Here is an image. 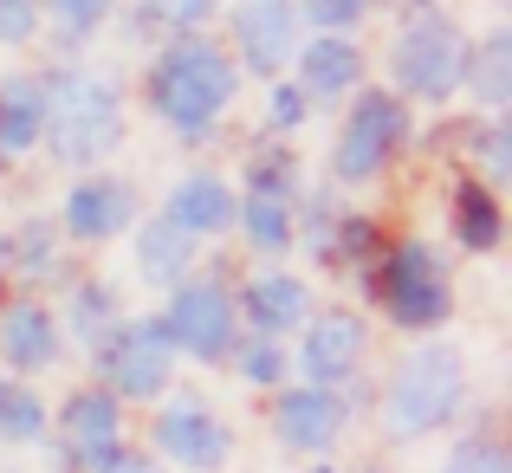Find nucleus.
I'll use <instances>...</instances> for the list:
<instances>
[{"label": "nucleus", "mask_w": 512, "mask_h": 473, "mask_svg": "<svg viewBox=\"0 0 512 473\" xmlns=\"http://www.w3.org/2000/svg\"><path fill=\"white\" fill-rule=\"evenodd\" d=\"M234 98H240V65L214 33L156 39L150 65H143V104L156 124H169L182 143H201L221 130Z\"/></svg>", "instance_id": "1"}, {"label": "nucleus", "mask_w": 512, "mask_h": 473, "mask_svg": "<svg viewBox=\"0 0 512 473\" xmlns=\"http://www.w3.org/2000/svg\"><path fill=\"white\" fill-rule=\"evenodd\" d=\"M39 85H46V137H39V150L52 162L91 175L124 150L130 111H124L117 78H104L98 65H85V59H59V65L39 72Z\"/></svg>", "instance_id": "2"}, {"label": "nucleus", "mask_w": 512, "mask_h": 473, "mask_svg": "<svg viewBox=\"0 0 512 473\" xmlns=\"http://www.w3.org/2000/svg\"><path fill=\"white\" fill-rule=\"evenodd\" d=\"M383 65H389V91L402 104H454L467 78V26L435 0H415L402 13L396 39H389Z\"/></svg>", "instance_id": "3"}, {"label": "nucleus", "mask_w": 512, "mask_h": 473, "mask_svg": "<svg viewBox=\"0 0 512 473\" xmlns=\"http://www.w3.org/2000/svg\"><path fill=\"white\" fill-rule=\"evenodd\" d=\"M461 409H467V363L454 344H415L383 383L389 441H428L461 422Z\"/></svg>", "instance_id": "4"}, {"label": "nucleus", "mask_w": 512, "mask_h": 473, "mask_svg": "<svg viewBox=\"0 0 512 473\" xmlns=\"http://www.w3.org/2000/svg\"><path fill=\"white\" fill-rule=\"evenodd\" d=\"M363 292H370V305H383L396 331H441L454 318V273L435 240H389Z\"/></svg>", "instance_id": "5"}, {"label": "nucleus", "mask_w": 512, "mask_h": 473, "mask_svg": "<svg viewBox=\"0 0 512 473\" xmlns=\"http://www.w3.org/2000/svg\"><path fill=\"white\" fill-rule=\"evenodd\" d=\"M415 143V104H402L389 85H357L344 98V124L331 143V182L363 188L396 169V156Z\"/></svg>", "instance_id": "6"}, {"label": "nucleus", "mask_w": 512, "mask_h": 473, "mask_svg": "<svg viewBox=\"0 0 512 473\" xmlns=\"http://www.w3.org/2000/svg\"><path fill=\"white\" fill-rule=\"evenodd\" d=\"M175 363L182 357H175L163 318H117L91 344V376L117 402H163L169 383H175Z\"/></svg>", "instance_id": "7"}, {"label": "nucleus", "mask_w": 512, "mask_h": 473, "mask_svg": "<svg viewBox=\"0 0 512 473\" xmlns=\"http://www.w3.org/2000/svg\"><path fill=\"white\" fill-rule=\"evenodd\" d=\"M163 331L175 344V357H195V363H227L240 344V312H234V286L221 273H188L182 286L169 292Z\"/></svg>", "instance_id": "8"}, {"label": "nucleus", "mask_w": 512, "mask_h": 473, "mask_svg": "<svg viewBox=\"0 0 512 473\" xmlns=\"http://www.w3.org/2000/svg\"><path fill=\"white\" fill-rule=\"evenodd\" d=\"M46 428H52V448H59V467L65 473H104L117 454L130 448V435H124V402L104 396L98 383L72 389V396L52 409Z\"/></svg>", "instance_id": "9"}, {"label": "nucleus", "mask_w": 512, "mask_h": 473, "mask_svg": "<svg viewBox=\"0 0 512 473\" xmlns=\"http://www.w3.org/2000/svg\"><path fill=\"white\" fill-rule=\"evenodd\" d=\"M150 454L182 473H221L234 461V422L201 396H169L150 415Z\"/></svg>", "instance_id": "10"}, {"label": "nucleus", "mask_w": 512, "mask_h": 473, "mask_svg": "<svg viewBox=\"0 0 512 473\" xmlns=\"http://www.w3.org/2000/svg\"><path fill=\"white\" fill-rule=\"evenodd\" d=\"M299 39H305L299 0H234V7H227V39L221 46L234 52L240 78H260V85L286 78Z\"/></svg>", "instance_id": "11"}, {"label": "nucleus", "mask_w": 512, "mask_h": 473, "mask_svg": "<svg viewBox=\"0 0 512 473\" xmlns=\"http://www.w3.org/2000/svg\"><path fill=\"white\" fill-rule=\"evenodd\" d=\"M363 357H370V324L363 312H344V305H325L299 324V350H292V376L318 389H357Z\"/></svg>", "instance_id": "12"}, {"label": "nucleus", "mask_w": 512, "mask_h": 473, "mask_svg": "<svg viewBox=\"0 0 512 473\" xmlns=\"http://www.w3.org/2000/svg\"><path fill=\"white\" fill-rule=\"evenodd\" d=\"M350 409H357V389H318V383H286L273 389V435L286 454L318 461L344 441Z\"/></svg>", "instance_id": "13"}, {"label": "nucleus", "mask_w": 512, "mask_h": 473, "mask_svg": "<svg viewBox=\"0 0 512 473\" xmlns=\"http://www.w3.org/2000/svg\"><path fill=\"white\" fill-rule=\"evenodd\" d=\"M137 221H143L137 188H130L124 175H104V169L78 175V182L65 188V201H59V234L78 240V247H104V240L130 234Z\"/></svg>", "instance_id": "14"}, {"label": "nucleus", "mask_w": 512, "mask_h": 473, "mask_svg": "<svg viewBox=\"0 0 512 473\" xmlns=\"http://www.w3.org/2000/svg\"><path fill=\"white\" fill-rule=\"evenodd\" d=\"M286 72H292V85H299V98L318 111V104H344L350 91L370 78V59H363L357 33H305Z\"/></svg>", "instance_id": "15"}, {"label": "nucleus", "mask_w": 512, "mask_h": 473, "mask_svg": "<svg viewBox=\"0 0 512 473\" xmlns=\"http://www.w3.org/2000/svg\"><path fill=\"white\" fill-rule=\"evenodd\" d=\"M59 357H65V331H59V312H52L39 292L0 299V363H7L20 383L59 370Z\"/></svg>", "instance_id": "16"}, {"label": "nucleus", "mask_w": 512, "mask_h": 473, "mask_svg": "<svg viewBox=\"0 0 512 473\" xmlns=\"http://www.w3.org/2000/svg\"><path fill=\"white\" fill-rule=\"evenodd\" d=\"M234 312H240V324H247V337H273V344H286V337L318 312V299H312V286H305L299 273L266 266V273H253L247 286H234Z\"/></svg>", "instance_id": "17"}, {"label": "nucleus", "mask_w": 512, "mask_h": 473, "mask_svg": "<svg viewBox=\"0 0 512 473\" xmlns=\"http://www.w3.org/2000/svg\"><path fill=\"white\" fill-rule=\"evenodd\" d=\"M234 214H240V195H234V182L214 175V169H188L163 201V221L182 227L188 240H221L227 227H234Z\"/></svg>", "instance_id": "18"}, {"label": "nucleus", "mask_w": 512, "mask_h": 473, "mask_svg": "<svg viewBox=\"0 0 512 473\" xmlns=\"http://www.w3.org/2000/svg\"><path fill=\"white\" fill-rule=\"evenodd\" d=\"M46 137V85L39 72H13L0 78V169L26 162Z\"/></svg>", "instance_id": "19"}, {"label": "nucleus", "mask_w": 512, "mask_h": 473, "mask_svg": "<svg viewBox=\"0 0 512 473\" xmlns=\"http://www.w3.org/2000/svg\"><path fill=\"white\" fill-rule=\"evenodd\" d=\"M448 227H454V247L461 253H500L506 247V201H500V188L461 175V182L448 188Z\"/></svg>", "instance_id": "20"}, {"label": "nucleus", "mask_w": 512, "mask_h": 473, "mask_svg": "<svg viewBox=\"0 0 512 473\" xmlns=\"http://www.w3.org/2000/svg\"><path fill=\"white\" fill-rule=\"evenodd\" d=\"M0 273L26 279V286H52V279L65 273V234H59V221H46V214L13 221L7 240H0Z\"/></svg>", "instance_id": "21"}, {"label": "nucleus", "mask_w": 512, "mask_h": 473, "mask_svg": "<svg viewBox=\"0 0 512 473\" xmlns=\"http://www.w3.org/2000/svg\"><path fill=\"white\" fill-rule=\"evenodd\" d=\"M137 273H143V286L175 292L188 273H201V240H188L163 214H156V221H137Z\"/></svg>", "instance_id": "22"}, {"label": "nucleus", "mask_w": 512, "mask_h": 473, "mask_svg": "<svg viewBox=\"0 0 512 473\" xmlns=\"http://www.w3.org/2000/svg\"><path fill=\"white\" fill-rule=\"evenodd\" d=\"M461 98H474L480 117H500L506 104H512V33H506V26H493L487 39H467Z\"/></svg>", "instance_id": "23"}, {"label": "nucleus", "mask_w": 512, "mask_h": 473, "mask_svg": "<svg viewBox=\"0 0 512 473\" xmlns=\"http://www.w3.org/2000/svg\"><path fill=\"white\" fill-rule=\"evenodd\" d=\"M52 312H59V331L72 337V344H85V350L124 318V312H117V286H111V279H91V273L72 279V286H65V305H52Z\"/></svg>", "instance_id": "24"}, {"label": "nucleus", "mask_w": 512, "mask_h": 473, "mask_svg": "<svg viewBox=\"0 0 512 473\" xmlns=\"http://www.w3.org/2000/svg\"><path fill=\"white\" fill-rule=\"evenodd\" d=\"M117 13H124V0H39V20L59 39V59H78L85 39H98Z\"/></svg>", "instance_id": "25"}, {"label": "nucleus", "mask_w": 512, "mask_h": 473, "mask_svg": "<svg viewBox=\"0 0 512 473\" xmlns=\"http://www.w3.org/2000/svg\"><path fill=\"white\" fill-rule=\"evenodd\" d=\"M247 195L253 201H286V208L305 195L299 156H292L279 137H266V143H253V150H247Z\"/></svg>", "instance_id": "26"}, {"label": "nucleus", "mask_w": 512, "mask_h": 473, "mask_svg": "<svg viewBox=\"0 0 512 473\" xmlns=\"http://www.w3.org/2000/svg\"><path fill=\"white\" fill-rule=\"evenodd\" d=\"M467 162H474V182H487V188H506L512 182V117H474L467 124Z\"/></svg>", "instance_id": "27"}, {"label": "nucleus", "mask_w": 512, "mask_h": 473, "mask_svg": "<svg viewBox=\"0 0 512 473\" xmlns=\"http://www.w3.org/2000/svg\"><path fill=\"white\" fill-rule=\"evenodd\" d=\"M234 227L247 234V253H260V260H286V253L299 247V240H292V208H286V201H253V195H240Z\"/></svg>", "instance_id": "28"}, {"label": "nucleus", "mask_w": 512, "mask_h": 473, "mask_svg": "<svg viewBox=\"0 0 512 473\" xmlns=\"http://www.w3.org/2000/svg\"><path fill=\"white\" fill-rule=\"evenodd\" d=\"M46 396H39L33 383H20V376H0V441L7 448H26V441H46Z\"/></svg>", "instance_id": "29"}, {"label": "nucleus", "mask_w": 512, "mask_h": 473, "mask_svg": "<svg viewBox=\"0 0 512 473\" xmlns=\"http://www.w3.org/2000/svg\"><path fill=\"white\" fill-rule=\"evenodd\" d=\"M383 227L370 221V214H357V208H344L338 214V234H331V253H325V266H344V273H357V279H370V266L383 260Z\"/></svg>", "instance_id": "30"}, {"label": "nucleus", "mask_w": 512, "mask_h": 473, "mask_svg": "<svg viewBox=\"0 0 512 473\" xmlns=\"http://www.w3.org/2000/svg\"><path fill=\"white\" fill-rule=\"evenodd\" d=\"M227 363H234V376L247 389H286L292 383V350L273 344V337H240Z\"/></svg>", "instance_id": "31"}, {"label": "nucleus", "mask_w": 512, "mask_h": 473, "mask_svg": "<svg viewBox=\"0 0 512 473\" xmlns=\"http://www.w3.org/2000/svg\"><path fill=\"white\" fill-rule=\"evenodd\" d=\"M214 0H137V26L156 39H175V33H208L214 20Z\"/></svg>", "instance_id": "32"}, {"label": "nucleus", "mask_w": 512, "mask_h": 473, "mask_svg": "<svg viewBox=\"0 0 512 473\" xmlns=\"http://www.w3.org/2000/svg\"><path fill=\"white\" fill-rule=\"evenodd\" d=\"M441 473H512V454H506V441L493 435V428H467V435L448 448Z\"/></svg>", "instance_id": "33"}, {"label": "nucleus", "mask_w": 512, "mask_h": 473, "mask_svg": "<svg viewBox=\"0 0 512 473\" xmlns=\"http://www.w3.org/2000/svg\"><path fill=\"white\" fill-rule=\"evenodd\" d=\"M376 0H299V20L305 33H357L370 20Z\"/></svg>", "instance_id": "34"}, {"label": "nucleus", "mask_w": 512, "mask_h": 473, "mask_svg": "<svg viewBox=\"0 0 512 473\" xmlns=\"http://www.w3.org/2000/svg\"><path fill=\"white\" fill-rule=\"evenodd\" d=\"M305 117H312V104L299 98V85H292V78H273V85H266V130L286 143L292 130H305Z\"/></svg>", "instance_id": "35"}, {"label": "nucleus", "mask_w": 512, "mask_h": 473, "mask_svg": "<svg viewBox=\"0 0 512 473\" xmlns=\"http://www.w3.org/2000/svg\"><path fill=\"white\" fill-rule=\"evenodd\" d=\"M39 33H46V20H39V0H0V52L33 46Z\"/></svg>", "instance_id": "36"}, {"label": "nucleus", "mask_w": 512, "mask_h": 473, "mask_svg": "<svg viewBox=\"0 0 512 473\" xmlns=\"http://www.w3.org/2000/svg\"><path fill=\"white\" fill-rule=\"evenodd\" d=\"M104 473H163V461H150V448H124Z\"/></svg>", "instance_id": "37"}, {"label": "nucleus", "mask_w": 512, "mask_h": 473, "mask_svg": "<svg viewBox=\"0 0 512 473\" xmlns=\"http://www.w3.org/2000/svg\"><path fill=\"white\" fill-rule=\"evenodd\" d=\"M305 473H338V467H325V461H312V467H305Z\"/></svg>", "instance_id": "38"}, {"label": "nucleus", "mask_w": 512, "mask_h": 473, "mask_svg": "<svg viewBox=\"0 0 512 473\" xmlns=\"http://www.w3.org/2000/svg\"><path fill=\"white\" fill-rule=\"evenodd\" d=\"M214 7H234V0H214Z\"/></svg>", "instance_id": "39"}, {"label": "nucleus", "mask_w": 512, "mask_h": 473, "mask_svg": "<svg viewBox=\"0 0 512 473\" xmlns=\"http://www.w3.org/2000/svg\"><path fill=\"white\" fill-rule=\"evenodd\" d=\"M0 279H7V273H0Z\"/></svg>", "instance_id": "40"}]
</instances>
